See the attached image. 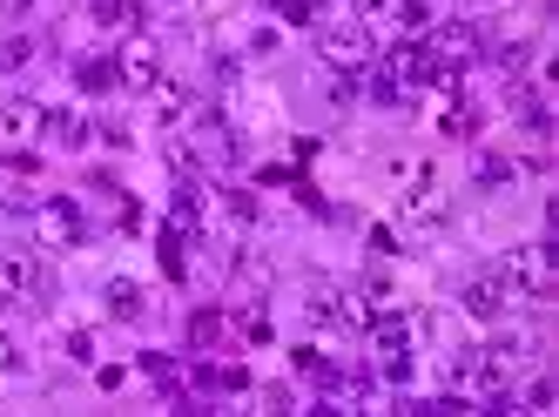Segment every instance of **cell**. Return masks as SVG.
Here are the masks:
<instances>
[{"label":"cell","mask_w":559,"mask_h":417,"mask_svg":"<svg viewBox=\"0 0 559 417\" xmlns=\"http://www.w3.org/2000/svg\"><path fill=\"white\" fill-rule=\"evenodd\" d=\"M506 289H519V297H552L559 289V257H552V242H512L506 249V263H499Z\"/></svg>","instance_id":"cell-1"},{"label":"cell","mask_w":559,"mask_h":417,"mask_svg":"<svg viewBox=\"0 0 559 417\" xmlns=\"http://www.w3.org/2000/svg\"><path fill=\"white\" fill-rule=\"evenodd\" d=\"M317 61L331 74H365L371 68V27L365 21H331L317 27Z\"/></svg>","instance_id":"cell-2"},{"label":"cell","mask_w":559,"mask_h":417,"mask_svg":"<svg viewBox=\"0 0 559 417\" xmlns=\"http://www.w3.org/2000/svg\"><path fill=\"white\" fill-rule=\"evenodd\" d=\"M391 182H397V202H405L412 223H431L445 208V182H438L431 162H391Z\"/></svg>","instance_id":"cell-3"},{"label":"cell","mask_w":559,"mask_h":417,"mask_svg":"<svg viewBox=\"0 0 559 417\" xmlns=\"http://www.w3.org/2000/svg\"><path fill=\"white\" fill-rule=\"evenodd\" d=\"M115 81L122 88H148V81H163V48H155V34H142V27H129V40H122V55H115Z\"/></svg>","instance_id":"cell-4"},{"label":"cell","mask_w":559,"mask_h":417,"mask_svg":"<svg viewBox=\"0 0 559 417\" xmlns=\"http://www.w3.org/2000/svg\"><path fill=\"white\" fill-rule=\"evenodd\" d=\"M88 229H82V208H74V202H41V208H34V242H41V249H74V242H82Z\"/></svg>","instance_id":"cell-5"},{"label":"cell","mask_w":559,"mask_h":417,"mask_svg":"<svg viewBox=\"0 0 559 417\" xmlns=\"http://www.w3.org/2000/svg\"><path fill=\"white\" fill-rule=\"evenodd\" d=\"M478 48H486V34H478L472 21H438L431 27V61H445V68H472L478 61Z\"/></svg>","instance_id":"cell-6"},{"label":"cell","mask_w":559,"mask_h":417,"mask_svg":"<svg viewBox=\"0 0 559 417\" xmlns=\"http://www.w3.org/2000/svg\"><path fill=\"white\" fill-rule=\"evenodd\" d=\"M0 297H27V303H41V297H48V270L34 263V257H0Z\"/></svg>","instance_id":"cell-7"},{"label":"cell","mask_w":559,"mask_h":417,"mask_svg":"<svg viewBox=\"0 0 559 417\" xmlns=\"http://www.w3.org/2000/svg\"><path fill=\"white\" fill-rule=\"evenodd\" d=\"M378 68H384V74L397 81V88H425V81H431V68H438V61H431V55L418 48V40H397V48H391V55H384Z\"/></svg>","instance_id":"cell-8"},{"label":"cell","mask_w":559,"mask_h":417,"mask_svg":"<svg viewBox=\"0 0 559 417\" xmlns=\"http://www.w3.org/2000/svg\"><path fill=\"white\" fill-rule=\"evenodd\" d=\"M506 297H512V289H506V276H499V270H492V276H472V283L459 289L465 317H478V323H492V317L506 310Z\"/></svg>","instance_id":"cell-9"},{"label":"cell","mask_w":559,"mask_h":417,"mask_svg":"<svg viewBox=\"0 0 559 417\" xmlns=\"http://www.w3.org/2000/svg\"><path fill=\"white\" fill-rule=\"evenodd\" d=\"M135 370H142V378H155V391H163V397H176V404L189 397V391H182V364H176V357H163V350H148V357H142Z\"/></svg>","instance_id":"cell-10"},{"label":"cell","mask_w":559,"mask_h":417,"mask_svg":"<svg viewBox=\"0 0 559 417\" xmlns=\"http://www.w3.org/2000/svg\"><path fill=\"white\" fill-rule=\"evenodd\" d=\"M0 129H8L14 142H27V135H41V129H48V108H34V102H8V108H0Z\"/></svg>","instance_id":"cell-11"},{"label":"cell","mask_w":559,"mask_h":417,"mask_svg":"<svg viewBox=\"0 0 559 417\" xmlns=\"http://www.w3.org/2000/svg\"><path fill=\"white\" fill-rule=\"evenodd\" d=\"M102 303H108V317H115V323H135V317H142V289H135L129 276H108Z\"/></svg>","instance_id":"cell-12"},{"label":"cell","mask_w":559,"mask_h":417,"mask_svg":"<svg viewBox=\"0 0 559 417\" xmlns=\"http://www.w3.org/2000/svg\"><path fill=\"white\" fill-rule=\"evenodd\" d=\"M438 129H445V135H478V129H486V108H478V102H445V115H438Z\"/></svg>","instance_id":"cell-13"},{"label":"cell","mask_w":559,"mask_h":417,"mask_svg":"<svg viewBox=\"0 0 559 417\" xmlns=\"http://www.w3.org/2000/svg\"><path fill=\"white\" fill-rule=\"evenodd\" d=\"M88 14L102 27H142V0H88Z\"/></svg>","instance_id":"cell-14"},{"label":"cell","mask_w":559,"mask_h":417,"mask_svg":"<svg viewBox=\"0 0 559 417\" xmlns=\"http://www.w3.org/2000/svg\"><path fill=\"white\" fill-rule=\"evenodd\" d=\"M223 330H229L223 310H195V317H189V344H195V350H216V344H223Z\"/></svg>","instance_id":"cell-15"},{"label":"cell","mask_w":559,"mask_h":417,"mask_svg":"<svg viewBox=\"0 0 559 417\" xmlns=\"http://www.w3.org/2000/svg\"><path fill=\"white\" fill-rule=\"evenodd\" d=\"M512 176H519V162H506V155H478V169H472L478 189H512Z\"/></svg>","instance_id":"cell-16"},{"label":"cell","mask_w":559,"mask_h":417,"mask_svg":"<svg viewBox=\"0 0 559 417\" xmlns=\"http://www.w3.org/2000/svg\"><path fill=\"white\" fill-rule=\"evenodd\" d=\"M74 81H82L88 95H108V88H115V61H108V55H88L82 68H74Z\"/></svg>","instance_id":"cell-17"},{"label":"cell","mask_w":559,"mask_h":417,"mask_svg":"<svg viewBox=\"0 0 559 417\" xmlns=\"http://www.w3.org/2000/svg\"><path fill=\"white\" fill-rule=\"evenodd\" d=\"M34 68V40L27 34H0V74H21Z\"/></svg>","instance_id":"cell-18"},{"label":"cell","mask_w":559,"mask_h":417,"mask_svg":"<svg viewBox=\"0 0 559 417\" xmlns=\"http://www.w3.org/2000/svg\"><path fill=\"white\" fill-rule=\"evenodd\" d=\"M236 330H243V344H257V350L276 344V330H270V310H263V303H250L243 317H236Z\"/></svg>","instance_id":"cell-19"},{"label":"cell","mask_w":559,"mask_h":417,"mask_svg":"<svg viewBox=\"0 0 559 417\" xmlns=\"http://www.w3.org/2000/svg\"><path fill=\"white\" fill-rule=\"evenodd\" d=\"M284 27H317V0H263Z\"/></svg>","instance_id":"cell-20"},{"label":"cell","mask_w":559,"mask_h":417,"mask_svg":"<svg viewBox=\"0 0 559 417\" xmlns=\"http://www.w3.org/2000/svg\"><path fill=\"white\" fill-rule=\"evenodd\" d=\"M391 21L405 27V34H425V27H431V0H397V8H391Z\"/></svg>","instance_id":"cell-21"},{"label":"cell","mask_w":559,"mask_h":417,"mask_svg":"<svg viewBox=\"0 0 559 417\" xmlns=\"http://www.w3.org/2000/svg\"><path fill=\"white\" fill-rule=\"evenodd\" d=\"M41 135H55L61 148H74V142L88 135V121H82V115H48V129H41Z\"/></svg>","instance_id":"cell-22"},{"label":"cell","mask_w":559,"mask_h":417,"mask_svg":"<svg viewBox=\"0 0 559 417\" xmlns=\"http://www.w3.org/2000/svg\"><path fill=\"white\" fill-rule=\"evenodd\" d=\"M27 176H41V162H34V155H14V162H0V195H8L14 182H27Z\"/></svg>","instance_id":"cell-23"},{"label":"cell","mask_w":559,"mask_h":417,"mask_svg":"<svg viewBox=\"0 0 559 417\" xmlns=\"http://www.w3.org/2000/svg\"><path fill=\"white\" fill-rule=\"evenodd\" d=\"M405 95H412V88H397V81H391L384 68L371 74V102H378V108H397V102H405Z\"/></svg>","instance_id":"cell-24"},{"label":"cell","mask_w":559,"mask_h":417,"mask_svg":"<svg viewBox=\"0 0 559 417\" xmlns=\"http://www.w3.org/2000/svg\"><path fill=\"white\" fill-rule=\"evenodd\" d=\"M350 8H357V21H365V27H378V21H391L397 0H350Z\"/></svg>","instance_id":"cell-25"},{"label":"cell","mask_w":559,"mask_h":417,"mask_svg":"<svg viewBox=\"0 0 559 417\" xmlns=\"http://www.w3.org/2000/svg\"><path fill=\"white\" fill-rule=\"evenodd\" d=\"M223 208H229V216H236V223H257V202H250L243 189H229V195H223Z\"/></svg>","instance_id":"cell-26"},{"label":"cell","mask_w":559,"mask_h":417,"mask_svg":"<svg viewBox=\"0 0 559 417\" xmlns=\"http://www.w3.org/2000/svg\"><path fill=\"white\" fill-rule=\"evenodd\" d=\"M163 270H169V283H182V242L176 236H163Z\"/></svg>","instance_id":"cell-27"},{"label":"cell","mask_w":559,"mask_h":417,"mask_svg":"<svg viewBox=\"0 0 559 417\" xmlns=\"http://www.w3.org/2000/svg\"><path fill=\"white\" fill-rule=\"evenodd\" d=\"M95 384H102V391H122V384H129V370H122V364H108V370H95Z\"/></svg>","instance_id":"cell-28"},{"label":"cell","mask_w":559,"mask_h":417,"mask_svg":"<svg viewBox=\"0 0 559 417\" xmlns=\"http://www.w3.org/2000/svg\"><path fill=\"white\" fill-rule=\"evenodd\" d=\"M0 14H8V21H27V14H34V0H0Z\"/></svg>","instance_id":"cell-29"},{"label":"cell","mask_w":559,"mask_h":417,"mask_svg":"<svg viewBox=\"0 0 559 417\" xmlns=\"http://www.w3.org/2000/svg\"><path fill=\"white\" fill-rule=\"evenodd\" d=\"M0 370H14V337L0 330Z\"/></svg>","instance_id":"cell-30"}]
</instances>
